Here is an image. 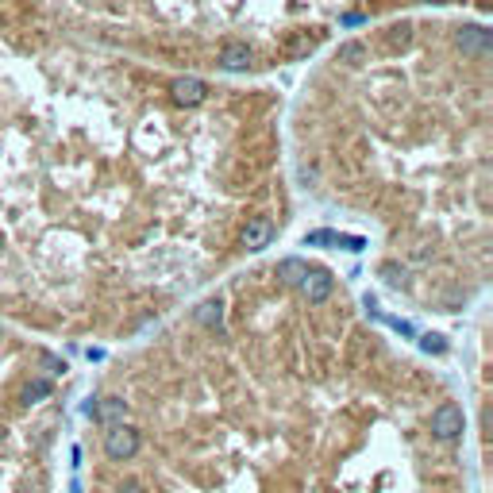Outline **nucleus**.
I'll return each mask as SVG.
<instances>
[{"instance_id":"1","label":"nucleus","mask_w":493,"mask_h":493,"mask_svg":"<svg viewBox=\"0 0 493 493\" xmlns=\"http://www.w3.org/2000/svg\"><path fill=\"white\" fill-rule=\"evenodd\" d=\"M139 447H143V435H139V428H131V424H116V428L104 432V455H108L112 462L135 459Z\"/></svg>"},{"instance_id":"2","label":"nucleus","mask_w":493,"mask_h":493,"mask_svg":"<svg viewBox=\"0 0 493 493\" xmlns=\"http://www.w3.org/2000/svg\"><path fill=\"white\" fill-rule=\"evenodd\" d=\"M462 428H467V420H462V409L455 401H443L440 409L432 412V435L440 443H455L462 435Z\"/></svg>"},{"instance_id":"3","label":"nucleus","mask_w":493,"mask_h":493,"mask_svg":"<svg viewBox=\"0 0 493 493\" xmlns=\"http://www.w3.org/2000/svg\"><path fill=\"white\" fill-rule=\"evenodd\" d=\"M89 416L97 424H104V428H116V424H123L128 420V401H123V397H100V401H93L89 405Z\"/></svg>"},{"instance_id":"4","label":"nucleus","mask_w":493,"mask_h":493,"mask_svg":"<svg viewBox=\"0 0 493 493\" xmlns=\"http://www.w3.org/2000/svg\"><path fill=\"white\" fill-rule=\"evenodd\" d=\"M239 243H243V251H266V246L274 243V220H266V216H254V220H246Z\"/></svg>"},{"instance_id":"5","label":"nucleus","mask_w":493,"mask_h":493,"mask_svg":"<svg viewBox=\"0 0 493 493\" xmlns=\"http://www.w3.org/2000/svg\"><path fill=\"white\" fill-rule=\"evenodd\" d=\"M170 97H174V104H185V108H197L204 97H208V85L201 78H177L174 85H170Z\"/></svg>"},{"instance_id":"6","label":"nucleus","mask_w":493,"mask_h":493,"mask_svg":"<svg viewBox=\"0 0 493 493\" xmlns=\"http://www.w3.org/2000/svg\"><path fill=\"white\" fill-rule=\"evenodd\" d=\"M331 286H336V278H331L328 270H308L305 278H301V293H305L312 305L328 301V297H331Z\"/></svg>"},{"instance_id":"7","label":"nucleus","mask_w":493,"mask_h":493,"mask_svg":"<svg viewBox=\"0 0 493 493\" xmlns=\"http://www.w3.org/2000/svg\"><path fill=\"white\" fill-rule=\"evenodd\" d=\"M455 43H459L462 54H486L493 46V35L486 31V27H462V31L455 35Z\"/></svg>"},{"instance_id":"8","label":"nucleus","mask_w":493,"mask_h":493,"mask_svg":"<svg viewBox=\"0 0 493 493\" xmlns=\"http://www.w3.org/2000/svg\"><path fill=\"white\" fill-rule=\"evenodd\" d=\"M220 66L224 70H246V66H251V46L246 43H227L220 51Z\"/></svg>"},{"instance_id":"9","label":"nucleus","mask_w":493,"mask_h":493,"mask_svg":"<svg viewBox=\"0 0 493 493\" xmlns=\"http://www.w3.org/2000/svg\"><path fill=\"white\" fill-rule=\"evenodd\" d=\"M193 320H197V324H204V328H220V320H224V305H220V297H212V301H204V305H197Z\"/></svg>"},{"instance_id":"10","label":"nucleus","mask_w":493,"mask_h":493,"mask_svg":"<svg viewBox=\"0 0 493 493\" xmlns=\"http://www.w3.org/2000/svg\"><path fill=\"white\" fill-rule=\"evenodd\" d=\"M308 274V266L301 259H281L278 262V278L286 281V286H301V278Z\"/></svg>"},{"instance_id":"11","label":"nucleus","mask_w":493,"mask_h":493,"mask_svg":"<svg viewBox=\"0 0 493 493\" xmlns=\"http://www.w3.org/2000/svg\"><path fill=\"white\" fill-rule=\"evenodd\" d=\"M46 393H51V382H46V378H35V382H27L24 390H20V401L24 405H35V401H43Z\"/></svg>"},{"instance_id":"12","label":"nucleus","mask_w":493,"mask_h":493,"mask_svg":"<svg viewBox=\"0 0 493 493\" xmlns=\"http://www.w3.org/2000/svg\"><path fill=\"white\" fill-rule=\"evenodd\" d=\"M363 58H366V46H363V43H343V46H339V62L358 66Z\"/></svg>"},{"instance_id":"13","label":"nucleus","mask_w":493,"mask_h":493,"mask_svg":"<svg viewBox=\"0 0 493 493\" xmlns=\"http://www.w3.org/2000/svg\"><path fill=\"white\" fill-rule=\"evenodd\" d=\"M424 351H432V355H440V351H447V343H443V336H424L420 339Z\"/></svg>"},{"instance_id":"14","label":"nucleus","mask_w":493,"mask_h":493,"mask_svg":"<svg viewBox=\"0 0 493 493\" xmlns=\"http://www.w3.org/2000/svg\"><path fill=\"white\" fill-rule=\"evenodd\" d=\"M382 278L390 281V286H401V281H405V270H397V266H382Z\"/></svg>"},{"instance_id":"15","label":"nucleus","mask_w":493,"mask_h":493,"mask_svg":"<svg viewBox=\"0 0 493 493\" xmlns=\"http://www.w3.org/2000/svg\"><path fill=\"white\" fill-rule=\"evenodd\" d=\"M409 39H412L409 27H393V35H390V43H393V46H409Z\"/></svg>"},{"instance_id":"16","label":"nucleus","mask_w":493,"mask_h":493,"mask_svg":"<svg viewBox=\"0 0 493 493\" xmlns=\"http://www.w3.org/2000/svg\"><path fill=\"white\" fill-rule=\"evenodd\" d=\"M305 243H336V235L331 232H312V235H305Z\"/></svg>"},{"instance_id":"17","label":"nucleus","mask_w":493,"mask_h":493,"mask_svg":"<svg viewBox=\"0 0 493 493\" xmlns=\"http://www.w3.org/2000/svg\"><path fill=\"white\" fill-rule=\"evenodd\" d=\"M116 493H147V489L139 486V482H120V486H116Z\"/></svg>"},{"instance_id":"18","label":"nucleus","mask_w":493,"mask_h":493,"mask_svg":"<svg viewBox=\"0 0 493 493\" xmlns=\"http://www.w3.org/2000/svg\"><path fill=\"white\" fill-rule=\"evenodd\" d=\"M312 46H316L312 39H297V43H293V54H305V51H312Z\"/></svg>"},{"instance_id":"19","label":"nucleus","mask_w":493,"mask_h":493,"mask_svg":"<svg viewBox=\"0 0 493 493\" xmlns=\"http://www.w3.org/2000/svg\"><path fill=\"white\" fill-rule=\"evenodd\" d=\"M424 4H447V0H424Z\"/></svg>"},{"instance_id":"20","label":"nucleus","mask_w":493,"mask_h":493,"mask_svg":"<svg viewBox=\"0 0 493 493\" xmlns=\"http://www.w3.org/2000/svg\"><path fill=\"white\" fill-rule=\"evenodd\" d=\"M70 493H81V486H78V482H73V489H70Z\"/></svg>"}]
</instances>
